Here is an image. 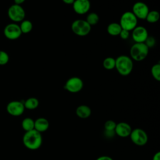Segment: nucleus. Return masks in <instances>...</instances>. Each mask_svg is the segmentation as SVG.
Instances as JSON below:
<instances>
[{"instance_id": "11", "label": "nucleus", "mask_w": 160, "mask_h": 160, "mask_svg": "<svg viewBox=\"0 0 160 160\" xmlns=\"http://www.w3.org/2000/svg\"><path fill=\"white\" fill-rule=\"evenodd\" d=\"M149 11V8L145 2L138 1L133 4L131 12L137 18V19H145Z\"/></svg>"}, {"instance_id": "33", "label": "nucleus", "mask_w": 160, "mask_h": 160, "mask_svg": "<svg viewBox=\"0 0 160 160\" xmlns=\"http://www.w3.org/2000/svg\"><path fill=\"white\" fill-rule=\"evenodd\" d=\"M26 0H14V4H18V5H21V4H22Z\"/></svg>"}, {"instance_id": "8", "label": "nucleus", "mask_w": 160, "mask_h": 160, "mask_svg": "<svg viewBox=\"0 0 160 160\" xmlns=\"http://www.w3.org/2000/svg\"><path fill=\"white\" fill-rule=\"evenodd\" d=\"M82 80L79 77H72L68 79L64 86V88L69 92L76 93L81 91L83 88Z\"/></svg>"}, {"instance_id": "5", "label": "nucleus", "mask_w": 160, "mask_h": 160, "mask_svg": "<svg viewBox=\"0 0 160 160\" xmlns=\"http://www.w3.org/2000/svg\"><path fill=\"white\" fill-rule=\"evenodd\" d=\"M71 30L77 36H86L91 31V26L84 19H76L72 22Z\"/></svg>"}, {"instance_id": "22", "label": "nucleus", "mask_w": 160, "mask_h": 160, "mask_svg": "<svg viewBox=\"0 0 160 160\" xmlns=\"http://www.w3.org/2000/svg\"><path fill=\"white\" fill-rule=\"evenodd\" d=\"M115 59L112 57H108L103 60L102 66L107 70H112L115 68Z\"/></svg>"}, {"instance_id": "10", "label": "nucleus", "mask_w": 160, "mask_h": 160, "mask_svg": "<svg viewBox=\"0 0 160 160\" xmlns=\"http://www.w3.org/2000/svg\"><path fill=\"white\" fill-rule=\"evenodd\" d=\"M25 110L24 103L19 101H12L9 102L6 106L7 112L12 116H19L22 115Z\"/></svg>"}, {"instance_id": "7", "label": "nucleus", "mask_w": 160, "mask_h": 160, "mask_svg": "<svg viewBox=\"0 0 160 160\" xmlns=\"http://www.w3.org/2000/svg\"><path fill=\"white\" fill-rule=\"evenodd\" d=\"M8 16L13 22H21L24 19L26 12L21 5L14 4L9 8L8 10Z\"/></svg>"}, {"instance_id": "12", "label": "nucleus", "mask_w": 160, "mask_h": 160, "mask_svg": "<svg viewBox=\"0 0 160 160\" xmlns=\"http://www.w3.org/2000/svg\"><path fill=\"white\" fill-rule=\"evenodd\" d=\"M72 5L74 11L79 15L85 14L91 8L89 0H74Z\"/></svg>"}, {"instance_id": "20", "label": "nucleus", "mask_w": 160, "mask_h": 160, "mask_svg": "<svg viewBox=\"0 0 160 160\" xmlns=\"http://www.w3.org/2000/svg\"><path fill=\"white\" fill-rule=\"evenodd\" d=\"M159 12L158 11L152 10L149 11L145 19L149 23H155L159 21Z\"/></svg>"}, {"instance_id": "9", "label": "nucleus", "mask_w": 160, "mask_h": 160, "mask_svg": "<svg viewBox=\"0 0 160 160\" xmlns=\"http://www.w3.org/2000/svg\"><path fill=\"white\" fill-rule=\"evenodd\" d=\"M5 37L10 40L18 39L22 34L19 25L16 23H10L6 25L4 29Z\"/></svg>"}, {"instance_id": "3", "label": "nucleus", "mask_w": 160, "mask_h": 160, "mask_svg": "<svg viewBox=\"0 0 160 160\" xmlns=\"http://www.w3.org/2000/svg\"><path fill=\"white\" fill-rule=\"evenodd\" d=\"M149 52V48L144 42H135L130 49L131 58L136 61H141L146 59Z\"/></svg>"}, {"instance_id": "13", "label": "nucleus", "mask_w": 160, "mask_h": 160, "mask_svg": "<svg viewBox=\"0 0 160 160\" xmlns=\"http://www.w3.org/2000/svg\"><path fill=\"white\" fill-rule=\"evenodd\" d=\"M148 36V32L144 26H137L132 30L131 36L135 42H144Z\"/></svg>"}, {"instance_id": "24", "label": "nucleus", "mask_w": 160, "mask_h": 160, "mask_svg": "<svg viewBox=\"0 0 160 160\" xmlns=\"http://www.w3.org/2000/svg\"><path fill=\"white\" fill-rule=\"evenodd\" d=\"M151 74L153 78L157 81H160V64L157 63L154 64L151 68Z\"/></svg>"}, {"instance_id": "2", "label": "nucleus", "mask_w": 160, "mask_h": 160, "mask_svg": "<svg viewBox=\"0 0 160 160\" xmlns=\"http://www.w3.org/2000/svg\"><path fill=\"white\" fill-rule=\"evenodd\" d=\"M115 61V68L120 75L126 76L131 74L133 69V62L129 56L121 55Z\"/></svg>"}, {"instance_id": "29", "label": "nucleus", "mask_w": 160, "mask_h": 160, "mask_svg": "<svg viewBox=\"0 0 160 160\" xmlns=\"http://www.w3.org/2000/svg\"><path fill=\"white\" fill-rule=\"evenodd\" d=\"M104 135L108 138H112L115 135L114 131H106L104 130Z\"/></svg>"}, {"instance_id": "28", "label": "nucleus", "mask_w": 160, "mask_h": 160, "mask_svg": "<svg viewBox=\"0 0 160 160\" xmlns=\"http://www.w3.org/2000/svg\"><path fill=\"white\" fill-rule=\"evenodd\" d=\"M119 36H120V38L122 39H124V40L128 39L129 38V36H130V31L122 29V30L121 31Z\"/></svg>"}, {"instance_id": "15", "label": "nucleus", "mask_w": 160, "mask_h": 160, "mask_svg": "<svg viewBox=\"0 0 160 160\" xmlns=\"http://www.w3.org/2000/svg\"><path fill=\"white\" fill-rule=\"evenodd\" d=\"M49 128V122L45 118H38L34 121V129L40 133L46 131Z\"/></svg>"}, {"instance_id": "6", "label": "nucleus", "mask_w": 160, "mask_h": 160, "mask_svg": "<svg viewBox=\"0 0 160 160\" xmlns=\"http://www.w3.org/2000/svg\"><path fill=\"white\" fill-rule=\"evenodd\" d=\"M129 137L131 141L138 146L146 145L148 141V136L146 131L139 128L132 129Z\"/></svg>"}, {"instance_id": "25", "label": "nucleus", "mask_w": 160, "mask_h": 160, "mask_svg": "<svg viewBox=\"0 0 160 160\" xmlns=\"http://www.w3.org/2000/svg\"><path fill=\"white\" fill-rule=\"evenodd\" d=\"M9 60V57L8 54L4 51H0V65H5L6 64Z\"/></svg>"}, {"instance_id": "14", "label": "nucleus", "mask_w": 160, "mask_h": 160, "mask_svg": "<svg viewBox=\"0 0 160 160\" xmlns=\"http://www.w3.org/2000/svg\"><path fill=\"white\" fill-rule=\"evenodd\" d=\"M131 131V126L128 123L125 122H120L117 123L114 129L115 134L121 138L129 137Z\"/></svg>"}, {"instance_id": "26", "label": "nucleus", "mask_w": 160, "mask_h": 160, "mask_svg": "<svg viewBox=\"0 0 160 160\" xmlns=\"http://www.w3.org/2000/svg\"><path fill=\"white\" fill-rule=\"evenodd\" d=\"M116 122L113 120H108L105 122L104 127L106 131H114L116 126Z\"/></svg>"}, {"instance_id": "21", "label": "nucleus", "mask_w": 160, "mask_h": 160, "mask_svg": "<svg viewBox=\"0 0 160 160\" xmlns=\"http://www.w3.org/2000/svg\"><path fill=\"white\" fill-rule=\"evenodd\" d=\"M19 27L22 34H28L32 31L33 26L31 21L29 20L24 19L22 21H21Z\"/></svg>"}, {"instance_id": "4", "label": "nucleus", "mask_w": 160, "mask_h": 160, "mask_svg": "<svg viewBox=\"0 0 160 160\" xmlns=\"http://www.w3.org/2000/svg\"><path fill=\"white\" fill-rule=\"evenodd\" d=\"M119 24L122 29L131 31L137 26L138 19L131 11H126L120 18Z\"/></svg>"}, {"instance_id": "18", "label": "nucleus", "mask_w": 160, "mask_h": 160, "mask_svg": "<svg viewBox=\"0 0 160 160\" xmlns=\"http://www.w3.org/2000/svg\"><path fill=\"white\" fill-rule=\"evenodd\" d=\"M23 103L25 109L29 110H33L36 109L39 104V100L34 97L27 99L24 102H23Z\"/></svg>"}, {"instance_id": "23", "label": "nucleus", "mask_w": 160, "mask_h": 160, "mask_svg": "<svg viewBox=\"0 0 160 160\" xmlns=\"http://www.w3.org/2000/svg\"><path fill=\"white\" fill-rule=\"evenodd\" d=\"M86 21L91 26H94L98 23L99 21V17L98 14L96 12H90L87 16Z\"/></svg>"}, {"instance_id": "19", "label": "nucleus", "mask_w": 160, "mask_h": 160, "mask_svg": "<svg viewBox=\"0 0 160 160\" xmlns=\"http://www.w3.org/2000/svg\"><path fill=\"white\" fill-rule=\"evenodd\" d=\"M21 126L25 132L34 129V120L31 118H25L22 121Z\"/></svg>"}, {"instance_id": "17", "label": "nucleus", "mask_w": 160, "mask_h": 160, "mask_svg": "<svg viewBox=\"0 0 160 160\" xmlns=\"http://www.w3.org/2000/svg\"><path fill=\"white\" fill-rule=\"evenodd\" d=\"M122 28L118 22H111L107 27V32L108 33L112 36H119Z\"/></svg>"}, {"instance_id": "27", "label": "nucleus", "mask_w": 160, "mask_h": 160, "mask_svg": "<svg viewBox=\"0 0 160 160\" xmlns=\"http://www.w3.org/2000/svg\"><path fill=\"white\" fill-rule=\"evenodd\" d=\"M144 44L148 46V48L149 49L151 48H152L156 44V39L152 36H148L146 41H144Z\"/></svg>"}, {"instance_id": "31", "label": "nucleus", "mask_w": 160, "mask_h": 160, "mask_svg": "<svg viewBox=\"0 0 160 160\" xmlns=\"http://www.w3.org/2000/svg\"><path fill=\"white\" fill-rule=\"evenodd\" d=\"M152 160H160V152L159 151L154 154L152 157Z\"/></svg>"}, {"instance_id": "32", "label": "nucleus", "mask_w": 160, "mask_h": 160, "mask_svg": "<svg viewBox=\"0 0 160 160\" xmlns=\"http://www.w3.org/2000/svg\"><path fill=\"white\" fill-rule=\"evenodd\" d=\"M62 2L66 4H72L74 0H62Z\"/></svg>"}, {"instance_id": "30", "label": "nucleus", "mask_w": 160, "mask_h": 160, "mask_svg": "<svg viewBox=\"0 0 160 160\" xmlns=\"http://www.w3.org/2000/svg\"><path fill=\"white\" fill-rule=\"evenodd\" d=\"M96 160H113V159L109 156L103 155L98 157Z\"/></svg>"}, {"instance_id": "16", "label": "nucleus", "mask_w": 160, "mask_h": 160, "mask_svg": "<svg viewBox=\"0 0 160 160\" xmlns=\"http://www.w3.org/2000/svg\"><path fill=\"white\" fill-rule=\"evenodd\" d=\"M76 114L79 118L86 119L91 115V109L87 105L82 104L76 108Z\"/></svg>"}, {"instance_id": "1", "label": "nucleus", "mask_w": 160, "mask_h": 160, "mask_svg": "<svg viewBox=\"0 0 160 160\" xmlns=\"http://www.w3.org/2000/svg\"><path fill=\"white\" fill-rule=\"evenodd\" d=\"M24 146L30 150H36L39 149L42 142L41 133L35 129L25 132L22 137Z\"/></svg>"}]
</instances>
